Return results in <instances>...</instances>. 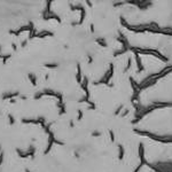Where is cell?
Returning <instances> with one entry per match:
<instances>
[{
  "instance_id": "obj_1",
  "label": "cell",
  "mask_w": 172,
  "mask_h": 172,
  "mask_svg": "<svg viewBox=\"0 0 172 172\" xmlns=\"http://www.w3.org/2000/svg\"><path fill=\"white\" fill-rule=\"evenodd\" d=\"M130 51L133 53H139L140 55H151L163 62H167V58H165L161 52H158L155 48H144V47H137V46H130Z\"/></svg>"
},
{
  "instance_id": "obj_2",
  "label": "cell",
  "mask_w": 172,
  "mask_h": 172,
  "mask_svg": "<svg viewBox=\"0 0 172 172\" xmlns=\"http://www.w3.org/2000/svg\"><path fill=\"white\" fill-rule=\"evenodd\" d=\"M136 132L138 134H141V136H147L149 137L150 139L155 140V141H159V142H165V144H172V136H156V134H153L150 132H146V131H139V130H136Z\"/></svg>"
},
{
  "instance_id": "obj_3",
  "label": "cell",
  "mask_w": 172,
  "mask_h": 172,
  "mask_svg": "<svg viewBox=\"0 0 172 172\" xmlns=\"http://www.w3.org/2000/svg\"><path fill=\"white\" fill-rule=\"evenodd\" d=\"M112 76H114V64H112V63H110V64H109V69L105 72L103 77H102L99 81H95V83H94V85L103 84V85H109V86H111V85H110V79L112 78Z\"/></svg>"
},
{
  "instance_id": "obj_4",
  "label": "cell",
  "mask_w": 172,
  "mask_h": 172,
  "mask_svg": "<svg viewBox=\"0 0 172 172\" xmlns=\"http://www.w3.org/2000/svg\"><path fill=\"white\" fill-rule=\"evenodd\" d=\"M134 54V60H136V63H137V67H138V72H141L145 70L144 68V64H142V60H141V55L139 53H133Z\"/></svg>"
},
{
  "instance_id": "obj_5",
  "label": "cell",
  "mask_w": 172,
  "mask_h": 172,
  "mask_svg": "<svg viewBox=\"0 0 172 172\" xmlns=\"http://www.w3.org/2000/svg\"><path fill=\"white\" fill-rule=\"evenodd\" d=\"M37 38H46V37H53V32H51V31H47V30H41L40 32H38L37 33V36H36Z\"/></svg>"
},
{
  "instance_id": "obj_6",
  "label": "cell",
  "mask_w": 172,
  "mask_h": 172,
  "mask_svg": "<svg viewBox=\"0 0 172 172\" xmlns=\"http://www.w3.org/2000/svg\"><path fill=\"white\" fill-rule=\"evenodd\" d=\"M80 84H81V89H83V91L86 93V95L89 97V95H90V94H89V87H87V85H89V79L85 77Z\"/></svg>"
},
{
  "instance_id": "obj_7",
  "label": "cell",
  "mask_w": 172,
  "mask_h": 172,
  "mask_svg": "<svg viewBox=\"0 0 172 172\" xmlns=\"http://www.w3.org/2000/svg\"><path fill=\"white\" fill-rule=\"evenodd\" d=\"M127 51H130V50H128V48H126V47H120L119 50H116L115 52H114V58H117V56H119V55H123V54H125Z\"/></svg>"
},
{
  "instance_id": "obj_8",
  "label": "cell",
  "mask_w": 172,
  "mask_h": 172,
  "mask_svg": "<svg viewBox=\"0 0 172 172\" xmlns=\"http://www.w3.org/2000/svg\"><path fill=\"white\" fill-rule=\"evenodd\" d=\"M36 36H37V31L34 29V25L31 24V28L29 30V37H28V39H33V38H36Z\"/></svg>"
},
{
  "instance_id": "obj_9",
  "label": "cell",
  "mask_w": 172,
  "mask_h": 172,
  "mask_svg": "<svg viewBox=\"0 0 172 172\" xmlns=\"http://www.w3.org/2000/svg\"><path fill=\"white\" fill-rule=\"evenodd\" d=\"M95 41H97V44L100 45L101 47H107V46H108V44H107V41H106L105 38H101V37H100V38H97Z\"/></svg>"
},
{
  "instance_id": "obj_10",
  "label": "cell",
  "mask_w": 172,
  "mask_h": 172,
  "mask_svg": "<svg viewBox=\"0 0 172 172\" xmlns=\"http://www.w3.org/2000/svg\"><path fill=\"white\" fill-rule=\"evenodd\" d=\"M76 79L78 83H81V68H80V64L78 63L77 64V75H76Z\"/></svg>"
},
{
  "instance_id": "obj_11",
  "label": "cell",
  "mask_w": 172,
  "mask_h": 172,
  "mask_svg": "<svg viewBox=\"0 0 172 172\" xmlns=\"http://www.w3.org/2000/svg\"><path fill=\"white\" fill-rule=\"evenodd\" d=\"M79 12H80V19H79L78 24H83V22H84V20H85V16H86V11H85L84 7H81V9H80Z\"/></svg>"
},
{
  "instance_id": "obj_12",
  "label": "cell",
  "mask_w": 172,
  "mask_h": 172,
  "mask_svg": "<svg viewBox=\"0 0 172 172\" xmlns=\"http://www.w3.org/2000/svg\"><path fill=\"white\" fill-rule=\"evenodd\" d=\"M29 79H30V81L32 83V85H33V86H36V85H37V77H36V75H33V73H29Z\"/></svg>"
},
{
  "instance_id": "obj_13",
  "label": "cell",
  "mask_w": 172,
  "mask_h": 172,
  "mask_svg": "<svg viewBox=\"0 0 172 172\" xmlns=\"http://www.w3.org/2000/svg\"><path fill=\"white\" fill-rule=\"evenodd\" d=\"M131 67H132V58H128V59H127V64H126V68L124 69V72H127L128 70L131 69Z\"/></svg>"
},
{
  "instance_id": "obj_14",
  "label": "cell",
  "mask_w": 172,
  "mask_h": 172,
  "mask_svg": "<svg viewBox=\"0 0 172 172\" xmlns=\"http://www.w3.org/2000/svg\"><path fill=\"white\" fill-rule=\"evenodd\" d=\"M54 0H47V4H46V9H45V13H52L51 11V5Z\"/></svg>"
},
{
  "instance_id": "obj_15",
  "label": "cell",
  "mask_w": 172,
  "mask_h": 172,
  "mask_svg": "<svg viewBox=\"0 0 172 172\" xmlns=\"http://www.w3.org/2000/svg\"><path fill=\"white\" fill-rule=\"evenodd\" d=\"M118 149H119L118 157H119V159H122V158H123V156H124V147H123L122 145H118Z\"/></svg>"
},
{
  "instance_id": "obj_16",
  "label": "cell",
  "mask_w": 172,
  "mask_h": 172,
  "mask_svg": "<svg viewBox=\"0 0 172 172\" xmlns=\"http://www.w3.org/2000/svg\"><path fill=\"white\" fill-rule=\"evenodd\" d=\"M45 67L48 69H55L59 67V64L58 63H45Z\"/></svg>"
},
{
  "instance_id": "obj_17",
  "label": "cell",
  "mask_w": 172,
  "mask_h": 172,
  "mask_svg": "<svg viewBox=\"0 0 172 172\" xmlns=\"http://www.w3.org/2000/svg\"><path fill=\"white\" fill-rule=\"evenodd\" d=\"M9 58H11V54H7V55H1V46H0V59H3L4 61H7Z\"/></svg>"
},
{
  "instance_id": "obj_18",
  "label": "cell",
  "mask_w": 172,
  "mask_h": 172,
  "mask_svg": "<svg viewBox=\"0 0 172 172\" xmlns=\"http://www.w3.org/2000/svg\"><path fill=\"white\" fill-rule=\"evenodd\" d=\"M15 95H17V93H9V94H7V95H4V99L12 98V97H15Z\"/></svg>"
},
{
  "instance_id": "obj_19",
  "label": "cell",
  "mask_w": 172,
  "mask_h": 172,
  "mask_svg": "<svg viewBox=\"0 0 172 172\" xmlns=\"http://www.w3.org/2000/svg\"><path fill=\"white\" fill-rule=\"evenodd\" d=\"M109 133H110V139H111V141L114 142V141H115V137H114V132H112V131H110Z\"/></svg>"
},
{
  "instance_id": "obj_20",
  "label": "cell",
  "mask_w": 172,
  "mask_h": 172,
  "mask_svg": "<svg viewBox=\"0 0 172 172\" xmlns=\"http://www.w3.org/2000/svg\"><path fill=\"white\" fill-rule=\"evenodd\" d=\"M122 109H123V106H120V107H119V108H118V109L116 110V112H115V115H118V114H119V112L122 111Z\"/></svg>"
},
{
  "instance_id": "obj_21",
  "label": "cell",
  "mask_w": 172,
  "mask_h": 172,
  "mask_svg": "<svg viewBox=\"0 0 172 172\" xmlns=\"http://www.w3.org/2000/svg\"><path fill=\"white\" fill-rule=\"evenodd\" d=\"M86 3H87V5L90 6V7H92L93 5H92V3H91V0H86Z\"/></svg>"
},
{
  "instance_id": "obj_22",
  "label": "cell",
  "mask_w": 172,
  "mask_h": 172,
  "mask_svg": "<svg viewBox=\"0 0 172 172\" xmlns=\"http://www.w3.org/2000/svg\"><path fill=\"white\" fill-rule=\"evenodd\" d=\"M90 28H91V32H94V25H93V24H91V26H90Z\"/></svg>"
},
{
  "instance_id": "obj_23",
  "label": "cell",
  "mask_w": 172,
  "mask_h": 172,
  "mask_svg": "<svg viewBox=\"0 0 172 172\" xmlns=\"http://www.w3.org/2000/svg\"><path fill=\"white\" fill-rule=\"evenodd\" d=\"M92 61H93L92 56H89V63H92Z\"/></svg>"
},
{
  "instance_id": "obj_24",
  "label": "cell",
  "mask_w": 172,
  "mask_h": 172,
  "mask_svg": "<svg viewBox=\"0 0 172 172\" xmlns=\"http://www.w3.org/2000/svg\"><path fill=\"white\" fill-rule=\"evenodd\" d=\"M81 116H83V112H81V111H79V116H78V119H80V118H81Z\"/></svg>"
},
{
  "instance_id": "obj_25",
  "label": "cell",
  "mask_w": 172,
  "mask_h": 172,
  "mask_svg": "<svg viewBox=\"0 0 172 172\" xmlns=\"http://www.w3.org/2000/svg\"><path fill=\"white\" fill-rule=\"evenodd\" d=\"M93 136H94V137H95V136H97V137H99V136H100V133H99V132H94V133H93Z\"/></svg>"
}]
</instances>
